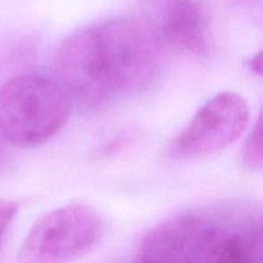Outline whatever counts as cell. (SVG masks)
<instances>
[{"label": "cell", "instance_id": "6da1fadb", "mask_svg": "<svg viewBox=\"0 0 263 263\" xmlns=\"http://www.w3.org/2000/svg\"><path fill=\"white\" fill-rule=\"evenodd\" d=\"M71 100L61 84L41 74H20L0 87V135L18 148L44 144L66 126Z\"/></svg>", "mask_w": 263, "mask_h": 263}, {"label": "cell", "instance_id": "7a4b0ae2", "mask_svg": "<svg viewBox=\"0 0 263 263\" xmlns=\"http://www.w3.org/2000/svg\"><path fill=\"white\" fill-rule=\"evenodd\" d=\"M105 222L95 208L81 203L41 216L23 239L17 263H72L98 246Z\"/></svg>", "mask_w": 263, "mask_h": 263}, {"label": "cell", "instance_id": "3957f363", "mask_svg": "<svg viewBox=\"0 0 263 263\" xmlns=\"http://www.w3.org/2000/svg\"><path fill=\"white\" fill-rule=\"evenodd\" d=\"M94 27L115 97L148 89L161 67L156 33L148 26L125 17L108 18Z\"/></svg>", "mask_w": 263, "mask_h": 263}, {"label": "cell", "instance_id": "277c9868", "mask_svg": "<svg viewBox=\"0 0 263 263\" xmlns=\"http://www.w3.org/2000/svg\"><path fill=\"white\" fill-rule=\"evenodd\" d=\"M249 107L233 91H221L199 108L190 122L170 143L172 159H195L218 153L246 130Z\"/></svg>", "mask_w": 263, "mask_h": 263}, {"label": "cell", "instance_id": "5b68a950", "mask_svg": "<svg viewBox=\"0 0 263 263\" xmlns=\"http://www.w3.org/2000/svg\"><path fill=\"white\" fill-rule=\"evenodd\" d=\"M54 64L63 89L84 107H100L115 98L94 26L66 36L57 48Z\"/></svg>", "mask_w": 263, "mask_h": 263}, {"label": "cell", "instance_id": "8992f818", "mask_svg": "<svg viewBox=\"0 0 263 263\" xmlns=\"http://www.w3.org/2000/svg\"><path fill=\"white\" fill-rule=\"evenodd\" d=\"M146 20L167 44L195 57L212 45L211 12L204 0H141Z\"/></svg>", "mask_w": 263, "mask_h": 263}, {"label": "cell", "instance_id": "52a82bcc", "mask_svg": "<svg viewBox=\"0 0 263 263\" xmlns=\"http://www.w3.org/2000/svg\"><path fill=\"white\" fill-rule=\"evenodd\" d=\"M210 216L185 212L154 226L143 238L133 263H198Z\"/></svg>", "mask_w": 263, "mask_h": 263}, {"label": "cell", "instance_id": "ba28073f", "mask_svg": "<svg viewBox=\"0 0 263 263\" xmlns=\"http://www.w3.org/2000/svg\"><path fill=\"white\" fill-rule=\"evenodd\" d=\"M210 217L200 261L204 263H262L259 216L229 212Z\"/></svg>", "mask_w": 263, "mask_h": 263}, {"label": "cell", "instance_id": "9c48e42d", "mask_svg": "<svg viewBox=\"0 0 263 263\" xmlns=\"http://www.w3.org/2000/svg\"><path fill=\"white\" fill-rule=\"evenodd\" d=\"M262 120L261 116L257 118L251 131L247 138L246 144L243 148V162L252 171H259L263 164V152H262Z\"/></svg>", "mask_w": 263, "mask_h": 263}, {"label": "cell", "instance_id": "30bf717a", "mask_svg": "<svg viewBox=\"0 0 263 263\" xmlns=\"http://www.w3.org/2000/svg\"><path fill=\"white\" fill-rule=\"evenodd\" d=\"M17 211L18 205L15 204V202L0 198V243L12 223L13 218L17 215Z\"/></svg>", "mask_w": 263, "mask_h": 263}, {"label": "cell", "instance_id": "8fae6325", "mask_svg": "<svg viewBox=\"0 0 263 263\" xmlns=\"http://www.w3.org/2000/svg\"><path fill=\"white\" fill-rule=\"evenodd\" d=\"M248 67L253 73L261 76L262 73V51H258L257 54H254L248 62Z\"/></svg>", "mask_w": 263, "mask_h": 263}, {"label": "cell", "instance_id": "7c38bea8", "mask_svg": "<svg viewBox=\"0 0 263 263\" xmlns=\"http://www.w3.org/2000/svg\"><path fill=\"white\" fill-rule=\"evenodd\" d=\"M8 158H9V153H8L7 145H5V140L3 139V136L0 135V171L4 168V166L7 164Z\"/></svg>", "mask_w": 263, "mask_h": 263}, {"label": "cell", "instance_id": "4fadbf2b", "mask_svg": "<svg viewBox=\"0 0 263 263\" xmlns=\"http://www.w3.org/2000/svg\"><path fill=\"white\" fill-rule=\"evenodd\" d=\"M241 2H256V0H241Z\"/></svg>", "mask_w": 263, "mask_h": 263}]
</instances>
